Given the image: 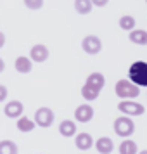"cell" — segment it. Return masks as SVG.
I'll return each instance as SVG.
<instances>
[{"label": "cell", "mask_w": 147, "mask_h": 154, "mask_svg": "<svg viewBox=\"0 0 147 154\" xmlns=\"http://www.w3.org/2000/svg\"><path fill=\"white\" fill-rule=\"evenodd\" d=\"M128 80L137 87H147V63L144 61L133 63L128 69Z\"/></svg>", "instance_id": "6da1fadb"}, {"label": "cell", "mask_w": 147, "mask_h": 154, "mask_svg": "<svg viewBox=\"0 0 147 154\" xmlns=\"http://www.w3.org/2000/svg\"><path fill=\"white\" fill-rule=\"evenodd\" d=\"M114 92L121 100H132V99H137L140 95L139 87L130 80H119L114 87Z\"/></svg>", "instance_id": "7a4b0ae2"}, {"label": "cell", "mask_w": 147, "mask_h": 154, "mask_svg": "<svg viewBox=\"0 0 147 154\" xmlns=\"http://www.w3.org/2000/svg\"><path fill=\"white\" fill-rule=\"evenodd\" d=\"M114 132L118 137L121 139H128L135 133V123L130 116H119V118L114 119Z\"/></svg>", "instance_id": "3957f363"}, {"label": "cell", "mask_w": 147, "mask_h": 154, "mask_svg": "<svg viewBox=\"0 0 147 154\" xmlns=\"http://www.w3.org/2000/svg\"><path fill=\"white\" fill-rule=\"evenodd\" d=\"M81 49L88 56H97L99 52L102 50V40L97 35H87L81 40Z\"/></svg>", "instance_id": "277c9868"}, {"label": "cell", "mask_w": 147, "mask_h": 154, "mask_svg": "<svg viewBox=\"0 0 147 154\" xmlns=\"http://www.w3.org/2000/svg\"><path fill=\"white\" fill-rule=\"evenodd\" d=\"M119 112H123V116H140L145 112V107L135 100H121L118 104Z\"/></svg>", "instance_id": "5b68a950"}, {"label": "cell", "mask_w": 147, "mask_h": 154, "mask_svg": "<svg viewBox=\"0 0 147 154\" xmlns=\"http://www.w3.org/2000/svg\"><path fill=\"white\" fill-rule=\"evenodd\" d=\"M54 119H56V114H54V111H52L50 107H40V109H36L35 123L38 126H42V128H49V126L54 123Z\"/></svg>", "instance_id": "8992f818"}, {"label": "cell", "mask_w": 147, "mask_h": 154, "mask_svg": "<svg viewBox=\"0 0 147 154\" xmlns=\"http://www.w3.org/2000/svg\"><path fill=\"white\" fill-rule=\"evenodd\" d=\"M23 111H24V106H23L21 100H9V102H5V106H4V114L7 116V118H21L23 116Z\"/></svg>", "instance_id": "52a82bcc"}, {"label": "cell", "mask_w": 147, "mask_h": 154, "mask_svg": "<svg viewBox=\"0 0 147 154\" xmlns=\"http://www.w3.org/2000/svg\"><path fill=\"white\" fill-rule=\"evenodd\" d=\"M29 59L33 63H45L49 59V49H47V45H43V43L33 45L31 50H29Z\"/></svg>", "instance_id": "ba28073f"}, {"label": "cell", "mask_w": 147, "mask_h": 154, "mask_svg": "<svg viewBox=\"0 0 147 154\" xmlns=\"http://www.w3.org/2000/svg\"><path fill=\"white\" fill-rule=\"evenodd\" d=\"M75 118L80 123H88L93 118V107L90 104H81L75 109Z\"/></svg>", "instance_id": "9c48e42d"}, {"label": "cell", "mask_w": 147, "mask_h": 154, "mask_svg": "<svg viewBox=\"0 0 147 154\" xmlns=\"http://www.w3.org/2000/svg\"><path fill=\"white\" fill-rule=\"evenodd\" d=\"M75 146H76L80 151H88V149H90L92 146H95V144H93V139H92L90 133L81 132L75 137Z\"/></svg>", "instance_id": "30bf717a"}, {"label": "cell", "mask_w": 147, "mask_h": 154, "mask_svg": "<svg viewBox=\"0 0 147 154\" xmlns=\"http://www.w3.org/2000/svg\"><path fill=\"white\" fill-rule=\"evenodd\" d=\"M14 68L17 73H21V75H28L29 71L33 69V61L26 56H19L17 59L14 61Z\"/></svg>", "instance_id": "8fae6325"}, {"label": "cell", "mask_w": 147, "mask_h": 154, "mask_svg": "<svg viewBox=\"0 0 147 154\" xmlns=\"http://www.w3.org/2000/svg\"><path fill=\"white\" fill-rule=\"evenodd\" d=\"M95 149H97V152L100 154H111L114 151V142H112L109 137H100L97 139L95 142Z\"/></svg>", "instance_id": "7c38bea8"}, {"label": "cell", "mask_w": 147, "mask_h": 154, "mask_svg": "<svg viewBox=\"0 0 147 154\" xmlns=\"http://www.w3.org/2000/svg\"><path fill=\"white\" fill-rule=\"evenodd\" d=\"M87 85H90V87H93V88H97V90H102L106 85V78L102 73H99V71H95V73H90L88 76H87V82H85Z\"/></svg>", "instance_id": "4fadbf2b"}, {"label": "cell", "mask_w": 147, "mask_h": 154, "mask_svg": "<svg viewBox=\"0 0 147 154\" xmlns=\"http://www.w3.org/2000/svg\"><path fill=\"white\" fill-rule=\"evenodd\" d=\"M59 133L63 137H73L76 135V123L71 121V119H64L59 123Z\"/></svg>", "instance_id": "5bb4252c"}, {"label": "cell", "mask_w": 147, "mask_h": 154, "mask_svg": "<svg viewBox=\"0 0 147 154\" xmlns=\"http://www.w3.org/2000/svg\"><path fill=\"white\" fill-rule=\"evenodd\" d=\"M17 130L19 132H23V133H29V132H33L35 130V126H36V123H35V119H29L28 116H21V118L17 119Z\"/></svg>", "instance_id": "9a60e30c"}, {"label": "cell", "mask_w": 147, "mask_h": 154, "mask_svg": "<svg viewBox=\"0 0 147 154\" xmlns=\"http://www.w3.org/2000/svg\"><path fill=\"white\" fill-rule=\"evenodd\" d=\"M128 38L135 45H147V31L145 29H133L132 33L128 35Z\"/></svg>", "instance_id": "2e32d148"}, {"label": "cell", "mask_w": 147, "mask_h": 154, "mask_svg": "<svg viewBox=\"0 0 147 154\" xmlns=\"http://www.w3.org/2000/svg\"><path fill=\"white\" fill-rule=\"evenodd\" d=\"M93 7L95 5L92 4V0H75V9L78 14H90Z\"/></svg>", "instance_id": "e0dca14e"}, {"label": "cell", "mask_w": 147, "mask_h": 154, "mask_svg": "<svg viewBox=\"0 0 147 154\" xmlns=\"http://www.w3.org/2000/svg\"><path fill=\"white\" fill-rule=\"evenodd\" d=\"M135 24H137L135 17H133V16H130V14L121 16V17H119V28L125 29V31H130V33H132L133 29H137V28H135Z\"/></svg>", "instance_id": "ac0fdd59"}, {"label": "cell", "mask_w": 147, "mask_h": 154, "mask_svg": "<svg viewBox=\"0 0 147 154\" xmlns=\"http://www.w3.org/2000/svg\"><path fill=\"white\" fill-rule=\"evenodd\" d=\"M17 144L12 140H0V154H17Z\"/></svg>", "instance_id": "d6986e66"}, {"label": "cell", "mask_w": 147, "mask_h": 154, "mask_svg": "<svg viewBox=\"0 0 147 154\" xmlns=\"http://www.w3.org/2000/svg\"><path fill=\"white\" fill-rule=\"evenodd\" d=\"M119 154H137V144L130 139L123 140L119 144Z\"/></svg>", "instance_id": "ffe728a7"}, {"label": "cell", "mask_w": 147, "mask_h": 154, "mask_svg": "<svg viewBox=\"0 0 147 154\" xmlns=\"http://www.w3.org/2000/svg\"><path fill=\"white\" fill-rule=\"evenodd\" d=\"M81 95H83V99H87V100H95V99L100 95V90H97V88H93V87L85 83L83 87H81Z\"/></svg>", "instance_id": "44dd1931"}, {"label": "cell", "mask_w": 147, "mask_h": 154, "mask_svg": "<svg viewBox=\"0 0 147 154\" xmlns=\"http://www.w3.org/2000/svg\"><path fill=\"white\" fill-rule=\"evenodd\" d=\"M24 7H28L29 11H38L43 7V0H23Z\"/></svg>", "instance_id": "7402d4cb"}, {"label": "cell", "mask_w": 147, "mask_h": 154, "mask_svg": "<svg viewBox=\"0 0 147 154\" xmlns=\"http://www.w3.org/2000/svg\"><path fill=\"white\" fill-rule=\"evenodd\" d=\"M7 87L5 85H0V102H5L7 100Z\"/></svg>", "instance_id": "603a6c76"}, {"label": "cell", "mask_w": 147, "mask_h": 154, "mask_svg": "<svg viewBox=\"0 0 147 154\" xmlns=\"http://www.w3.org/2000/svg\"><path fill=\"white\" fill-rule=\"evenodd\" d=\"M92 4H93L95 7H106V5L109 4V0H92Z\"/></svg>", "instance_id": "cb8c5ba5"}, {"label": "cell", "mask_w": 147, "mask_h": 154, "mask_svg": "<svg viewBox=\"0 0 147 154\" xmlns=\"http://www.w3.org/2000/svg\"><path fill=\"white\" fill-rule=\"evenodd\" d=\"M5 69V64H4V61H2V59H0V71H4Z\"/></svg>", "instance_id": "d4e9b609"}, {"label": "cell", "mask_w": 147, "mask_h": 154, "mask_svg": "<svg viewBox=\"0 0 147 154\" xmlns=\"http://www.w3.org/2000/svg\"><path fill=\"white\" fill-rule=\"evenodd\" d=\"M139 154H147V149H144V151H142V152H139Z\"/></svg>", "instance_id": "484cf974"}, {"label": "cell", "mask_w": 147, "mask_h": 154, "mask_svg": "<svg viewBox=\"0 0 147 154\" xmlns=\"http://www.w3.org/2000/svg\"><path fill=\"white\" fill-rule=\"evenodd\" d=\"M145 4H147V0H145Z\"/></svg>", "instance_id": "4316f807"}]
</instances>
